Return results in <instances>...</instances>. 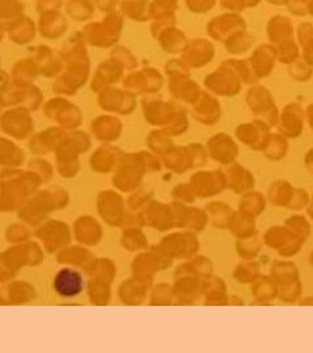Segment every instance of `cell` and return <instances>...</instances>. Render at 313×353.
Returning <instances> with one entry per match:
<instances>
[{
    "instance_id": "1",
    "label": "cell",
    "mask_w": 313,
    "mask_h": 353,
    "mask_svg": "<svg viewBox=\"0 0 313 353\" xmlns=\"http://www.w3.org/2000/svg\"><path fill=\"white\" fill-rule=\"evenodd\" d=\"M261 239H263V243L266 248L277 252V254L283 259H290V258L298 255L303 249L304 243L307 242L301 239L299 236H296L285 224L268 228L263 232Z\"/></svg>"
},
{
    "instance_id": "2",
    "label": "cell",
    "mask_w": 313,
    "mask_h": 353,
    "mask_svg": "<svg viewBox=\"0 0 313 353\" xmlns=\"http://www.w3.org/2000/svg\"><path fill=\"white\" fill-rule=\"evenodd\" d=\"M191 186L196 196L213 198L227 190V178L225 170H201L191 179Z\"/></svg>"
},
{
    "instance_id": "3",
    "label": "cell",
    "mask_w": 313,
    "mask_h": 353,
    "mask_svg": "<svg viewBox=\"0 0 313 353\" xmlns=\"http://www.w3.org/2000/svg\"><path fill=\"white\" fill-rule=\"evenodd\" d=\"M208 154L215 163L222 166L235 163L239 156L237 143L226 134H218L208 143Z\"/></svg>"
},
{
    "instance_id": "4",
    "label": "cell",
    "mask_w": 313,
    "mask_h": 353,
    "mask_svg": "<svg viewBox=\"0 0 313 353\" xmlns=\"http://www.w3.org/2000/svg\"><path fill=\"white\" fill-rule=\"evenodd\" d=\"M226 178H227V190L234 192L235 195H243L250 190L255 189L256 179L253 173L248 168L233 163L226 168Z\"/></svg>"
},
{
    "instance_id": "5",
    "label": "cell",
    "mask_w": 313,
    "mask_h": 353,
    "mask_svg": "<svg viewBox=\"0 0 313 353\" xmlns=\"http://www.w3.org/2000/svg\"><path fill=\"white\" fill-rule=\"evenodd\" d=\"M237 137L238 139L250 147V150L255 151H263L266 147L270 134L268 126L263 122H256L250 125H241L237 130Z\"/></svg>"
},
{
    "instance_id": "6",
    "label": "cell",
    "mask_w": 313,
    "mask_h": 353,
    "mask_svg": "<svg viewBox=\"0 0 313 353\" xmlns=\"http://www.w3.org/2000/svg\"><path fill=\"white\" fill-rule=\"evenodd\" d=\"M248 102L253 113L263 115V119L269 125H274L277 122L276 108L272 102L270 94L263 88L250 89L248 92Z\"/></svg>"
},
{
    "instance_id": "7",
    "label": "cell",
    "mask_w": 313,
    "mask_h": 353,
    "mask_svg": "<svg viewBox=\"0 0 313 353\" xmlns=\"http://www.w3.org/2000/svg\"><path fill=\"white\" fill-rule=\"evenodd\" d=\"M250 293L256 303L269 305L273 303L278 294L276 280L270 275H260L255 283L250 284Z\"/></svg>"
},
{
    "instance_id": "8",
    "label": "cell",
    "mask_w": 313,
    "mask_h": 353,
    "mask_svg": "<svg viewBox=\"0 0 313 353\" xmlns=\"http://www.w3.org/2000/svg\"><path fill=\"white\" fill-rule=\"evenodd\" d=\"M200 243L193 234L171 236L164 242V250L176 256H191L199 252Z\"/></svg>"
},
{
    "instance_id": "9",
    "label": "cell",
    "mask_w": 313,
    "mask_h": 353,
    "mask_svg": "<svg viewBox=\"0 0 313 353\" xmlns=\"http://www.w3.org/2000/svg\"><path fill=\"white\" fill-rule=\"evenodd\" d=\"M303 130V112L296 105H288L279 121V131L283 137L296 138Z\"/></svg>"
},
{
    "instance_id": "10",
    "label": "cell",
    "mask_w": 313,
    "mask_h": 353,
    "mask_svg": "<svg viewBox=\"0 0 313 353\" xmlns=\"http://www.w3.org/2000/svg\"><path fill=\"white\" fill-rule=\"evenodd\" d=\"M227 230L237 239H246V237H250L255 233H257V228H256V217L250 216V214H246L243 211H235Z\"/></svg>"
},
{
    "instance_id": "11",
    "label": "cell",
    "mask_w": 313,
    "mask_h": 353,
    "mask_svg": "<svg viewBox=\"0 0 313 353\" xmlns=\"http://www.w3.org/2000/svg\"><path fill=\"white\" fill-rule=\"evenodd\" d=\"M294 190L295 188L286 179H276L268 188L266 201L274 207L288 208V203L292 198Z\"/></svg>"
},
{
    "instance_id": "12",
    "label": "cell",
    "mask_w": 313,
    "mask_h": 353,
    "mask_svg": "<svg viewBox=\"0 0 313 353\" xmlns=\"http://www.w3.org/2000/svg\"><path fill=\"white\" fill-rule=\"evenodd\" d=\"M228 296L230 293L227 290V284L224 279L212 276L206 280V288L204 293L205 305L227 306Z\"/></svg>"
},
{
    "instance_id": "13",
    "label": "cell",
    "mask_w": 313,
    "mask_h": 353,
    "mask_svg": "<svg viewBox=\"0 0 313 353\" xmlns=\"http://www.w3.org/2000/svg\"><path fill=\"white\" fill-rule=\"evenodd\" d=\"M208 221L219 230H227L235 210L225 202H211L205 207Z\"/></svg>"
},
{
    "instance_id": "14",
    "label": "cell",
    "mask_w": 313,
    "mask_h": 353,
    "mask_svg": "<svg viewBox=\"0 0 313 353\" xmlns=\"http://www.w3.org/2000/svg\"><path fill=\"white\" fill-rule=\"evenodd\" d=\"M206 288V280L188 275L180 280L177 285V293L187 303H195L204 296Z\"/></svg>"
},
{
    "instance_id": "15",
    "label": "cell",
    "mask_w": 313,
    "mask_h": 353,
    "mask_svg": "<svg viewBox=\"0 0 313 353\" xmlns=\"http://www.w3.org/2000/svg\"><path fill=\"white\" fill-rule=\"evenodd\" d=\"M270 276L276 280L277 285L288 284L291 281L299 280L301 274L299 268L294 262H290L288 259H278L270 265Z\"/></svg>"
},
{
    "instance_id": "16",
    "label": "cell",
    "mask_w": 313,
    "mask_h": 353,
    "mask_svg": "<svg viewBox=\"0 0 313 353\" xmlns=\"http://www.w3.org/2000/svg\"><path fill=\"white\" fill-rule=\"evenodd\" d=\"M266 203H268V201H266V196L263 195V192L256 191V190H250V191L243 194L240 196L238 210L250 214L253 217H259L265 211Z\"/></svg>"
},
{
    "instance_id": "17",
    "label": "cell",
    "mask_w": 313,
    "mask_h": 353,
    "mask_svg": "<svg viewBox=\"0 0 313 353\" xmlns=\"http://www.w3.org/2000/svg\"><path fill=\"white\" fill-rule=\"evenodd\" d=\"M263 239L259 233H255L250 237L239 239L235 242V250L240 259L244 261H253L259 256V254L263 249Z\"/></svg>"
},
{
    "instance_id": "18",
    "label": "cell",
    "mask_w": 313,
    "mask_h": 353,
    "mask_svg": "<svg viewBox=\"0 0 313 353\" xmlns=\"http://www.w3.org/2000/svg\"><path fill=\"white\" fill-rule=\"evenodd\" d=\"M209 84L214 92L224 96L235 94L239 90L237 75L233 74L230 70H225V72H221L219 75L212 76L209 80Z\"/></svg>"
},
{
    "instance_id": "19",
    "label": "cell",
    "mask_w": 313,
    "mask_h": 353,
    "mask_svg": "<svg viewBox=\"0 0 313 353\" xmlns=\"http://www.w3.org/2000/svg\"><path fill=\"white\" fill-rule=\"evenodd\" d=\"M260 275H261L260 265L255 262V259L253 261L241 259V262L237 265L233 272L235 281L241 285H250Z\"/></svg>"
},
{
    "instance_id": "20",
    "label": "cell",
    "mask_w": 313,
    "mask_h": 353,
    "mask_svg": "<svg viewBox=\"0 0 313 353\" xmlns=\"http://www.w3.org/2000/svg\"><path fill=\"white\" fill-rule=\"evenodd\" d=\"M288 151V140L283 135H270L266 147L263 148V154L268 160L272 161H281L286 157Z\"/></svg>"
},
{
    "instance_id": "21",
    "label": "cell",
    "mask_w": 313,
    "mask_h": 353,
    "mask_svg": "<svg viewBox=\"0 0 313 353\" xmlns=\"http://www.w3.org/2000/svg\"><path fill=\"white\" fill-rule=\"evenodd\" d=\"M186 275H192V276H199L201 279L212 278L213 276V263L209 258L206 256H196L187 267H183Z\"/></svg>"
},
{
    "instance_id": "22",
    "label": "cell",
    "mask_w": 313,
    "mask_h": 353,
    "mask_svg": "<svg viewBox=\"0 0 313 353\" xmlns=\"http://www.w3.org/2000/svg\"><path fill=\"white\" fill-rule=\"evenodd\" d=\"M301 296H303V283H301V279L288 283V284L278 285L277 299L282 303H299Z\"/></svg>"
},
{
    "instance_id": "23",
    "label": "cell",
    "mask_w": 313,
    "mask_h": 353,
    "mask_svg": "<svg viewBox=\"0 0 313 353\" xmlns=\"http://www.w3.org/2000/svg\"><path fill=\"white\" fill-rule=\"evenodd\" d=\"M283 224L303 240L307 241L311 236L312 225H311V221L308 220V217L304 214H292L285 220Z\"/></svg>"
},
{
    "instance_id": "24",
    "label": "cell",
    "mask_w": 313,
    "mask_h": 353,
    "mask_svg": "<svg viewBox=\"0 0 313 353\" xmlns=\"http://www.w3.org/2000/svg\"><path fill=\"white\" fill-rule=\"evenodd\" d=\"M208 216L205 210L199 208H188L187 220L186 225L193 232H202L208 225Z\"/></svg>"
},
{
    "instance_id": "25",
    "label": "cell",
    "mask_w": 313,
    "mask_h": 353,
    "mask_svg": "<svg viewBox=\"0 0 313 353\" xmlns=\"http://www.w3.org/2000/svg\"><path fill=\"white\" fill-rule=\"evenodd\" d=\"M310 198L311 195L308 194V191L305 189H301V188H295L294 190V194H292V198L288 203V210L290 211H303L307 208L308 203H310Z\"/></svg>"
},
{
    "instance_id": "26",
    "label": "cell",
    "mask_w": 313,
    "mask_h": 353,
    "mask_svg": "<svg viewBox=\"0 0 313 353\" xmlns=\"http://www.w3.org/2000/svg\"><path fill=\"white\" fill-rule=\"evenodd\" d=\"M176 198L177 199H182L183 202H193L195 198H196V194L192 189V186L189 185H183V186H179L176 188Z\"/></svg>"
},
{
    "instance_id": "27",
    "label": "cell",
    "mask_w": 313,
    "mask_h": 353,
    "mask_svg": "<svg viewBox=\"0 0 313 353\" xmlns=\"http://www.w3.org/2000/svg\"><path fill=\"white\" fill-rule=\"evenodd\" d=\"M304 166H305V169L311 174H313V148L305 153V156H304Z\"/></svg>"
},
{
    "instance_id": "28",
    "label": "cell",
    "mask_w": 313,
    "mask_h": 353,
    "mask_svg": "<svg viewBox=\"0 0 313 353\" xmlns=\"http://www.w3.org/2000/svg\"><path fill=\"white\" fill-rule=\"evenodd\" d=\"M157 292H158V294H155V300H157V303L167 301V299H169V292H167V290H166L164 287H160Z\"/></svg>"
},
{
    "instance_id": "29",
    "label": "cell",
    "mask_w": 313,
    "mask_h": 353,
    "mask_svg": "<svg viewBox=\"0 0 313 353\" xmlns=\"http://www.w3.org/2000/svg\"><path fill=\"white\" fill-rule=\"evenodd\" d=\"M227 305H235V306H243V305H246L244 303V301L239 297V296H237V294H230L228 296V301H227Z\"/></svg>"
},
{
    "instance_id": "30",
    "label": "cell",
    "mask_w": 313,
    "mask_h": 353,
    "mask_svg": "<svg viewBox=\"0 0 313 353\" xmlns=\"http://www.w3.org/2000/svg\"><path fill=\"white\" fill-rule=\"evenodd\" d=\"M305 211H307V216H308L311 220H313V194L311 195V198H310V203H308Z\"/></svg>"
},
{
    "instance_id": "31",
    "label": "cell",
    "mask_w": 313,
    "mask_h": 353,
    "mask_svg": "<svg viewBox=\"0 0 313 353\" xmlns=\"http://www.w3.org/2000/svg\"><path fill=\"white\" fill-rule=\"evenodd\" d=\"M308 119H310V123H311L313 128V106L308 109Z\"/></svg>"
},
{
    "instance_id": "32",
    "label": "cell",
    "mask_w": 313,
    "mask_h": 353,
    "mask_svg": "<svg viewBox=\"0 0 313 353\" xmlns=\"http://www.w3.org/2000/svg\"><path fill=\"white\" fill-rule=\"evenodd\" d=\"M308 261H310V265H311V267H313V250L311 252V254H310V258H308Z\"/></svg>"
}]
</instances>
